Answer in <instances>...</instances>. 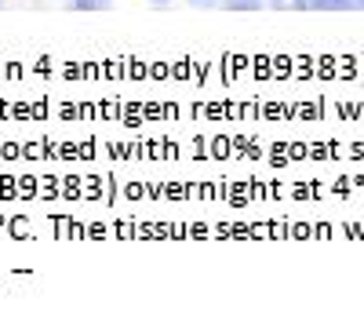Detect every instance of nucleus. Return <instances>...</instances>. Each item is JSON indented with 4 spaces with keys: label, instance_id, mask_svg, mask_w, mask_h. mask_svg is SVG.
Wrapping results in <instances>:
<instances>
[{
    "label": "nucleus",
    "instance_id": "nucleus-5",
    "mask_svg": "<svg viewBox=\"0 0 364 324\" xmlns=\"http://www.w3.org/2000/svg\"><path fill=\"white\" fill-rule=\"evenodd\" d=\"M190 4H197V8H208V4H219V0H190Z\"/></svg>",
    "mask_w": 364,
    "mask_h": 324
},
{
    "label": "nucleus",
    "instance_id": "nucleus-8",
    "mask_svg": "<svg viewBox=\"0 0 364 324\" xmlns=\"http://www.w3.org/2000/svg\"><path fill=\"white\" fill-rule=\"evenodd\" d=\"M0 4H4V0H0Z\"/></svg>",
    "mask_w": 364,
    "mask_h": 324
},
{
    "label": "nucleus",
    "instance_id": "nucleus-2",
    "mask_svg": "<svg viewBox=\"0 0 364 324\" xmlns=\"http://www.w3.org/2000/svg\"><path fill=\"white\" fill-rule=\"evenodd\" d=\"M109 4H113V0H73L77 11H106Z\"/></svg>",
    "mask_w": 364,
    "mask_h": 324
},
{
    "label": "nucleus",
    "instance_id": "nucleus-6",
    "mask_svg": "<svg viewBox=\"0 0 364 324\" xmlns=\"http://www.w3.org/2000/svg\"><path fill=\"white\" fill-rule=\"evenodd\" d=\"M154 4H157V8H161V4H168V0H154Z\"/></svg>",
    "mask_w": 364,
    "mask_h": 324
},
{
    "label": "nucleus",
    "instance_id": "nucleus-3",
    "mask_svg": "<svg viewBox=\"0 0 364 324\" xmlns=\"http://www.w3.org/2000/svg\"><path fill=\"white\" fill-rule=\"evenodd\" d=\"M226 8H233V11H252V8H259L262 0H223Z\"/></svg>",
    "mask_w": 364,
    "mask_h": 324
},
{
    "label": "nucleus",
    "instance_id": "nucleus-7",
    "mask_svg": "<svg viewBox=\"0 0 364 324\" xmlns=\"http://www.w3.org/2000/svg\"><path fill=\"white\" fill-rule=\"evenodd\" d=\"M357 4H360V8H364V0H357Z\"/></svg>",
    "mask_w": 364,
    "mask_h": 324
},
{
    "label": "nucleus",
    "instance_id": "nucleus-1",
    "mask_svg": "<svg viewBox=\"0 0 364 324\" xmlns=\"http://www.w3.org/2000/svg\"><path fill=\"white\" fill-rule=\"evenodd\" d=\"M310 8H317V11H350L353 0H310Z\"/></svg>",
    "mask_w": 364,
    "mask_h": 324
},
{
    "label": "nucleus",
    "instance_id": "nucleus-4",
    "mask_svg": "<svg viewBox=\"0 0 364 324\" xmlns=\"http://www.w3.org/2000/svg\"><path fill=\"white\" fill-rule=\"evenodd\" d=\"M281 8H310V0H277Z\"/></svg>",
    "mask_w": 364,
    "mask_h": 324
}]
</instances>
